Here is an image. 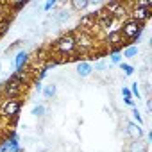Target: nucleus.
Segmentation results:
<instances>
[{
  "mask_svg": "<svg viewBox=\"0 0 152 152\" xmlns=\"http://www.w3.org/2000/svg\"><path fill=\"white\" fill-rule=\"evenodd\" d=\"M52 48H54V52H57V54H63V56L73 54V52L77 50V48H75V39H73L72 32L59 36V38H57V39L52 43Z\"/></svg>",
  "mask_w": 152,
  "mask_h": 152,
  "instance_id": "nucleus-1",
  "label": "nucleus"
},
{
  "mask_svg": "<svg viewBox=\"0 0 152 152\" xmlns=\"http://www.w3.org/2000/svg\"><path fill=\"white\" fill-rule=\"evenodd\" d=\"M72 36L75 39V48H79L81 52H88L95 45L93 36L88 34V32H84V31H75V32H72Z\"/></svg>",
  "mask_w": 152,
  "mask_h": 152,
  "instance_id": "nucleus-2",
  "label": "nucleus"
},
{
  "mask_svg": "<svg viewBox=\"0 0 152 152\" xmlns=\"http://www.w3.org/2000/svg\"><path fill=\"white\" fill-rule=\"evenodd\" d=\"M104 9L115 18V20H127V16L131 15V11H129V7L125 6V4H122V2H109V4H106L104 6Z\"/></svg>",
  "mask_w": 152,
  "mask_h": 152,
  "instance_id": "nucleus-3",
  "label": "nucleus"
},
{
  "mask_svg": "<svg viewBox=\"0 0 152 152\" xmlns=\"http://www.w3.org/2000/svg\"><path fill=\"white\" fill-rule=\"evenodd\" d=\"M23 90V83H20L18 79H15L13 75L9 77V81L2 86V95L6 99H18V95Z\"/></svg>",
  "mask_w": 152,
  "mask_h": 152,
  "instance_id": "nucleus-4",
  "label": "nucleus"
},
{
  "mask_svg": "<svg viewBox=\"0 0 152 152\" xmlns=\"http://www.w3.org/2000/svg\"><path fill=\"white\" fill-rule=\"evenodd\" d=\"M20 107H22V102L20 99H6L4 104H2V115L6 118H13L16 120L18 118V113H20Z\"/></svg>",
  "mask_w": 152,
  "mask_h": 152,
  "instance_id": "nucleus-5",
  "label": "nucleus"
},
{
  "mask_svg": "<svg viewBox=\"0 0 152 152\" xmlns=\"http://www.w3.org/2000/svg\"><path fill=\"white\" fill-rule=\"evenodd\" d=\"M143 27H145V25L138 23L136 20H132V18H127V20L122 23V27H120V31H118V32L122 34V38H125V39L129 41V39H131V38H132V36H134V34H136L140 29H143Z\"/></svg>",
  "mask_w": 152,
  "mask_h": 152,
  "instance_id": "nucleus-6",
  "label": "nucleus"
},
{
  "mask_svg": "<svg viewBox=\"0 0 152 152\" xmlns=\"http://www.w3.org/2000/svg\"><path fill=\"white\" fill-rule=\"evenodd\" d=\"M131 15H132V16H131L132 20H136L138 23H141V25H143L147 20H150L152 11H150L148 7H136V6H134V9L131 11Z\"/></svg>",
  "mask_w": 152,
  "mask_h": 152,
  "instance_id": "nucleus-7",
  "label": "nucleus"
},
{
  "mask_svg": "<svg viewBox=\"0 0 152 152\" xmlns=\"http://www.w3.org/2000/svg\"><path fill=\"white\" fill-rule=\"evenodd\" d=\"M124 41V38H122V34L118 32V31H111L107 36H106V43H107V47L111 48V52H116V50H120V43Z\"/></svg>",
  "mask_w": 152,
  "mask_h": 152,
  "instance_id": "nucleus-8",
  "label": "nucleus"
},
{
  "mask_svg": "<svg viewBox=\"0 0 152 152\" xmlns=\"http://www.w3.org/2000/svg\"><path fill=\"white\" fill-rule=\"evenodd\" d=\"M75 72H77V75H79L81 79H86V77H90V75L93 73L91 63H90V61H79L77 64H75Z\"/></svg>",
  "mask_w": 152,
  "mask_h": 152,
  "instance_id": "nucleus-9",
  "label": "nucleus"
},
{
  "mask_svg": "<svg viewBox=\"0 0 152 152\" xmlns=\"http://www.w3.org/2000/svg\"><path fill=\"white\" fill-rule=\"evenodd\" d=\"M95 23H97V11L88 13V15L81 16V20H79V31H86V29L93 27Z\"/></svg>",
  "mask_w": 152,
  "mask_h": 152,
  "instance_id": "nucleus-10",
  "label": "nucleus"
},
{
  "mask_svg": "<svg viewBox=\"0 0 152 152\" xmlns=\"http://www.w3.org/2000/svg\"><path fill=\"white\" fill-rule=\"evenodd\" d=\"M27 63H29V52H25V50H20V52H16V56H15V59H13L15 70H16V72L23 70V66H25Z\"/></svg>",
  "mask_w": 152,
  "mask_h": 152,
  "instance_id": "nucleus-11",
  "label": "nucleus"
},
{
  "mask_svg": "<svg viewBox=\"0 0 152 152\" xmlns=\"http://www.w3.org/2000/svg\"><path fill=\"white\" fill-rule=\"evenodd\" d=\"M127 136H131L132 140H141L143 138V129H141V125H138V124H134V122H127Z\"/></svg>",
  "mask_w": 152,
  "mask_h": 152,
  "instance_id": "nucleus-12",
  "label": "nucleus"
},
{
  "mask_svg": "<svg viewBox=\"0 0 152 152\" xmlns=\"http://www.w3.org/2000/svg\"><path fill=\"white\" fill-rule=\"evenodd\" d=\"M52 20H54L56 23H66V22L70 20V11H68V9H59V11H56V13L52 15Z\"/></svg>",
  "mask_w": 152,
  "mask_h": 152,
  "instance_id": "nucleus-13",
  "label": "nucleus"
},
{
  "mask_svg": "<svg viewBox=\"0 0 152 152\" xmlns=\"http://www.w3.org/2000/svg\"><path fill=\"white\" fill-rule=\"evenodd\" d=\"M41 93H43V97H45V99H48V100H52V99H56V95H57V84H54V83H50V84H47V86H43V90H41Z\"/></svg>",
  "mask_w": 152,
  "mask_h": 152,
  "instance_id": "nucleus-14",
  "label": "nucleus"
},
{
  "mask_svg": "<svg viewBox=\"0 0 152 152\" xmlns=\"http://www.w3.org/2000/svg\"><path fill=\"white\" fill-rule=\"evenodd\" d=\"M148 150V145L141 140H132L131 147H129V152H147Z\"/></svg>",
  "mask_w": 152,
  "mask_h": 152,
  "instance_id": "nucleus-15",
  "label": "nucleus"
},
{
  "mask_svg": "<svg viewBox=\"0 0 152 152\" xmlns=\"http://www.w3.org/2000/svg\"><path fill=\"white\" fill-rule=\"evenodd\" d=\"M97 23H99V27H100L102 31H106V32L109 34V32H111V27H113V23H115V18L109 15V16L102 18V20H100V22H97Z\"/></svg>",
  "mask_w": 152,
  "mask_h": 152,
  "instance_id": "nucleus-16",
  "label": "nucleus"
},
{
  "mask_svg": "<svg viewBox=\"0 0 152 152\" xmlns=\"http://www.w3.org/2000/svg\"><path fill=\"white\" fill-rule=\"evenodd\" d=\"M107 66H109V63L106 61V59H99V61H95V63H91V68H93V72H106L107 70Z\"/></svg>",
  "mask_w": 152,
  "mask_h": 152,
  "instance_id": "nucleus-17",
  "label": "nucleus"
},
{
  "mask_svg": "<svg viewBox=\"0 0 152 152\" xmlns=\"http://www.w3.org/2000/svg\"><path fill=\"white\" fill-rule=\"evenodd\" d=\"M72 7H73L75 11H84V9L90 7V0H73V2H72Z\"/></svg>",
  "mask_w": 152,
  "mask_h": 152,
  "instance_id": "nucleus-18",
  "label": "nucleus"
},
{
  "mask_svg": "<svg viewBox=\"0 0 152 152\" xmlns=\"http://www.w3.org/2000/svg\"><path fill=\"white\" fill-rule=\"evenodd\" d=\"M138 52H140V50H138V47H136V45H129V47L122 52V57H129V59H131V57H136V56H138Z\"/></svg>",
  "mask_w": 152,
  "mask_h": 152,
  "instance_id": "nucleus-19",
  "label": "nucleus"
},
{
  "mask_svg": "<svg viewBox=\"0 0 152 152\" xmlns=\"http://www.w3.org/2000/svg\"><path fill=\"white\" fill-rule=\"evenodd\" d=\"M45 113H47V109H45V106H43V104L34 106V107H32V111H31V115H32V116H36V118H43V116H45Z\"/></svg>",
  "mask_w": 152,
  "mask_h": 152,
  "instance_id": "nucleus-20",
  "label": "nucleus"
},
{
  "mask_svg": "<svg viewBox=\"0 0 152 152\" xmlns=\"http://www.w3.org/2000/svg\"><path fill=\"white\" fill-rule=\"evenodd\" d=\"M9 27H11V16H9V18H2V20H0V36L7 34Z\"/></svg>",
  "mask_w": 152,
  "mask_h": 152,
  "instance_id": "nucleus-21",
  "label": "nucleus"
},
{
  "mask_svg": "<svg viewBox=\"0 0 152 152\" xmlns=\"http://www.w3.org/2000/svg\"><path fill=\"white\" fill-rule=\"evenodd\" d=\"M122 50H116V52H111L109 54V61H111V64H120L122 63Z\"/></svg>",
  "mask_w": 152,
  "mask_h": 152,
  "instance_id": "nucleus-22",
  "label": "nucleus"
},
{
  "mask_svg": "<svg viewBox=\"0 0 152 152\" xmlns=\"http://www.w3.org/2000/svg\"><path fill=\"white\" fill-rule=\"evenodd\" d=\"M7 140H9V138H7ZM7 152H22V148H20V143H18V140H16V138H11V140H9Z\"/></svg>",
  "mask_w": 152,
  "mask_h": 152,
  "instance_id": "nucleus-23",
  "label": "nucleus"
},
{
  "mask_svg": "<svg viewBox=\"0 0 152 152\" xmlns=\"http://www.w3.org/2000/svg\"><path fill=\"white\" fill-rule=\"evenodd\" d=\"M120 70H122V72H124V73L127 75V77H129V75H132V73H134V66H131V64H127V63H124V61L120 63Z\"/></svg>",
  "mask_w": 152,
  "mask_h": 152,
  "instance_id": "nucleus-24",
  "label": "nucleus"
},
{
  "mask_svg": "<svg viewBox=\"0 0 152 152\" xmlns=\"http://www.w3.org/2000/svg\"><path fill=\"white\" fill-rule=\"evenodd\" d=\"M132 118H134V124H138V125H143V116L140 115L138 107H132Z\"/></svg>",
  "mask_w": 152,
  "mask_h": 152,
  "instance_id": "nucleus-25",
  "label": "nucleus"
},
{
  "mask_svg": "<svg viewBox=\"0 0 152 152\" xmlns=\"http://www.w3.org/2000/svg\"><path fill=\"white\" fill-rule=\"evenodd\" d=\"M132 88H131V97H136L138 100L141 99V93H140V86H138V83H132L131 84Z\"/></svg>",
  "mask_w": 152,
  "mask_h": 152,
  "instance_id": "nucleus-26",
  "label": "nucleus"
},
{
  "mask_svg": "<svg viewBox=\"0 0 152 152\" xmlns=\"http://www.w3.org/2000/svg\"><path fill=\"white\" fill-rule=\"evenodd\" d=\"M57 64H59V61H56V59H48V61L45 63V66H43V70H47V72H48L50 68H54V66H57Z\"/></svg>",
  "mask_w": 152,
  "mask_h": 152,
  "instance_id": "nucleus-27",
  "label": "nucleus"
},
{
  "mask_svg": "<svg viewBox=\"0 0 152 152\" xmlns=\"http://www.w3.org/2000/svg\"><path fill=\"white\" fill-rule=\"evenodd\" d=\"M25 6H27L25 0H20V2H13V4H11V7H13L15 11H18V9H22V7H25Z\"/></svg>",
  "mask_w": 152,
  "mask_h": 152,
  "instance_id": "nucleus-28",
  "label": "nucleus"
},
{
  "mask_svg": "<svg viewBox=\"0 0 152 152\" xmlns=\"http://www.w3.org/2000/svg\"><path fill=\"white\" fill-rule=\"evenodd\" d=\"M56 4H57L56 0H48V2H47V4L43 6V11H50L52 7H56Z\"/></svg>",
  "mask_w": 152,
  "mask_h": 152,
  "instance_id": "nucleus-29",
  "label": "nucleus"
},
{
  "mask_svg": "<svg viewBox=\"0 0 152 152\" xmlns=\"http://www.w3.org/2000/svg\"><path fill=\"white\" fill-rule=\"evenodd\" d=\"M124 102H125L127 106H131V107H136V104H134V99H132V97H125V99H124Z\"/></svg>",
  "mask_w": 152,
  "mask_h": 152,
  "instance_id": "nucleus-30",
  "label": "nucleus"
},
{
  "mask_svg": "<svg viewBox=\"0 0 152 152\" xmlns=\"http://www.w3.org/2000/svg\"><path fill=\"white\" fill-rule=\"evenodd\" d=\"M122 95L124 97H131V90L129 88H122Z\"/></svg>",
  "mask_w": 152,
  "mask_h": 152,
  "instance_id": "nucleus-31",
  "label": "nucleus"
},
{
  "mask_svg": "<svg viewBox=\"0 0 152 152\" xmlns=\"http://www.w3.org/2000/svg\"><path fill=\"white\" fill-rule=\"evenodd\" d=\"M147 109L152 111V102H150V100H147Z\"/></svg>",
  "mask_w": 152,
  "mask_h": 152,
  "instance_id": "nucleus-32",
  "label": "nucleus"
},
{
  "mask_svg": "<svg viewBox=\"0 0 152 152\" xmlns=\"http://www.w3.org/2000/svg\"><path fill=\"white\" fill-rule=\"evenodd\" d=\"M0 143H2V140H0Z\"/></svg>",
  "mask_w": 152,
  "mask_h": 152,
  "instance_id": "nucleus-33",
  "label": "nucleus"
}]
</instances>
